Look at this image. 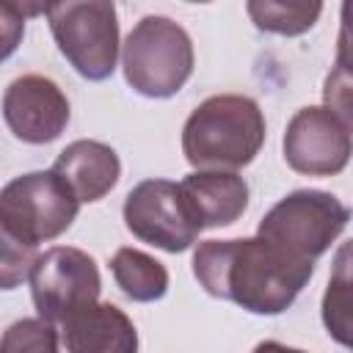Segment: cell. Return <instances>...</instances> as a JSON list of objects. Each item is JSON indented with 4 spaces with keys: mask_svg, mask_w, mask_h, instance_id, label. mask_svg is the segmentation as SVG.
I'll return each instance as SVG.
<instances>
[{
    "mask_svg": "<svg viewBox=\"0 0 353 353\" xmlns=\"http://www.w3.org/2000/svg\"><path fill=\"white\" fill-rule=\"evenodd\" d=\"M314 262L295 259L262 237L204 240L193 251V276L212 295L251 314H281L306 287Z\"/></svg>",
    "mask_w": 353,
    "mask_h": 353,
    "instance_id": "1",
    "label": "cell"
},
{
    "mask_svg": "<svg viewBox=\"0 0 353 353\" xmlns=\"http://www.w3.org/2000/svg\"><path fill=\"white\" fill-rule=\"evenodd\" d=\"M265 143V116L251 97H207L182 127V154L196 171H237Z\"/></svg>",
    "mask_w": 353,
    "mask_h": 353,
    "instance_id": "2",
    "label": "cell"
},
{
    "mask_svg": "<svg viewBox=\"0 0 353 353\" xmlns=\"http://www.w3.org/2000/svg\"><path fill=\"white\" fill-rule=\"evenodd\" d=\"M193 41L182 25L149 14L127 33L121 44L124 80L149 99L174 97L193 74Z\"/></svg>",
    "mask_w": 353,
    "mask_h": 353,
    "instance_id": "3",
    "label": "cell"
},
{
    "mask_svg": "<svg viewBox=\"0 0 353 353\" xmlns=\"http://www.w3.org/2000/svg\"><path fill=\"white\" fill-rule=\"evenodd\" d=\"M347 221L350 210L334 193L306 188L276 201L259 221L256 237L295 259L314 262L345 232Z\"/></svg>",
    "mask_w": 353,
    "mask_h": 353,
    "instance_id": "4",
    "label": "cell"
},
{
    "mask_svg": "<svg viewBox=\"0 0 353 353\" xmlns=\"http://www.w3.org/2000/svg\"><path fill=\"white\" fill-rule=\"evenodd\" d=\"M52 39L85 80H108L119 61V17L108 0H66L44 6Z\"/></svg>",
    "mask_w": 353,
    "mask_h": 353,
    "instance_id": "5",
    "label": "cell"
},
{
    "mask_svg": "<svg viewBox=\"0 0 353 353\" xmlns=\"http://www.w3.org/2000/svg\"><path fill=\"white\" fill-rule=\"evenodd\" d=\"M80 201L50 171H30L11 179L0 190V223L28 245L61 237L77 218Z\"/></svg>",
    "mask_w": 353,
    "mask_h": 353,
    "instance_id": "6",
    "label": "cell"
},
{
    "mask_svg": "<svg viewBox=\"0 0 353 353\" xmlns=\"http://www.w3.org/2000/svg\"><path fill=\"white\" fill-rule=\"evenodd\" d=\"M28 281L39 317L52 325H61L77 309L97 303L102 290L94 256L72 245H55L39 254Z\"/></svg>",
    "mask_w": 353,
    "mask_h": 353,
    "instance_id": "7",
    "label": "cell"
},
{
    "mask_svg": "<svg viewBox=\"0 0 353 353\" xmlns=\"http://www.w3.org/2000/svg\"><path fill=\"white\" fill-rule=\"evenodd\" d=\"M124 223L141 243L168 254L188 251L201 234L179 185L168 179L138 182L124 199Z\"/></svg>",
    "mask_w": 353,
    "mask_h": 353,
    "instance_id": "8",
    "label": "cell"
},
{
    "mask_svg": "<svg viewBox=\"0 0 353 353\" xmlns=\"http://www.w3.org/2000/svg\"><path fill=\"white\" fill-rule=\"evenodd\" d=\"M284 160L306 176H334L350 160V124L334 110L301 108L284 130Z\"/></svg>",
    "mask_w": 353,
    "mask_h": 353,
    "instance_id": "9",
    "label": "cell"
},
{
    "mask_svg": "<svg viewBox=\"0 0 353 353\" xmlns=\"http://www.w3.org/2000/svg\"><path fill=\"white\" fill-rule=\"evenodd\" d=\"M3 119L8 130L33 146L55 141L69 124V99L55 80L22 74L3 94Z\"/></svg>",
    "mask_w": 353,
    "mask_h": 353,
    "instance_id": "10",
    "label": "cell"
},
{
    "mask_svg": "<svg viewBox=\"0 0 353 353\" xmlns=\"http://www.w3.org/2000/svg\"><path fill=\"white\" fill-rule=\"evenodd\" d=\"M66 353H138L132 320L113 303H88L61 323Z\"/></svg>",
    "mask_w": 353,
    "mask_h": 353,
    "instance_id": "11",
    "label": "cell"
},
{
    "mask_svg": "<svg viewBox=\"0 0 353 353\" xmlns=\"http://www.w3.org/2000/svg\"><path fill=\"white\" fill-rule=\"evenodd\" d=\"M52 171L63 179V185L72 190V196L80 204H91L105 199L116 188L121 163L108 143L80 138L58 154Z\"/></svg>",
    "mask_w": 353,
    "mask_h": 353,
    "instance_id": "12",
    "label": "cell"
},
{
    "mask_svg": "<svg viewBox=\"0 0 353 353\" xmlns=\"http://www.w3.org/2000/svg\"><path fill=\"white\" fill-rule=\"evenodd\" d=\"M179 190L201 229L229 226L248 207V185L234 171H193L179 182Z\"/></svg>",
    "mask_w": 353,
    "mask_h": 353,
    "instance_id": "13",
    "label": "cell"
},
{
    "mask_svg": "<svg viewBox=\"0 0 353 353\" xmlns=\"http://www.w3.org/2000/svg\"><path fill=\"white\" fill-rule=\"evenodd\" d=\"M110 273L116 279V287L138 303L160 301L168 292V270L154 256L138 251V248H119L110 259Z\"/></svg>",
    "mask_w": 353,
    "mask_h": 353,
    "instance_id": "14",
    "label": "cell"
},
{
    "mask_svg": "<svg viewBox=\"0 0 353 353\" xmlns=\"http://www.w3.org/2000/svg\"><path fill=\"white\" fill-rule=\"evenodd\" d=\"M251 22L265 33L301 36L314 28L323 14V3H276V0H251L245 3Z\"/></svg>",
    "mask_w": 353,
    "mask_h": 353,
    "instance_id": "15",
    "label": "cell"
},
{
    "mask_svg": "<svg viewBox=\"0 0 353 353\" xmlns=\"http://www.w3.org/2000/svg\"><path fill=\"white\" fill-rule=\"evenodd\" d=\"M347 256H350V248L342 245L339 251V259H336V268L331 273V281H328V290H325V298H323V323L328 328V334L339 342V345H350V298H347V290H350V265H347Z\"/></svg>",
    "mask_w": 353,
    "mask_h": 353,
    "instance_id": "16",
    "label": "cell"
},
{
    "mask_svg": "<svg viewBox=\"0 0 353 353\" xmlns=\"http://www.w3.org/2000/svg\"><path fill=\"white\" fill-rule=\"evenodd\" d=\"M58 331L41 317H22L0 336V353H61Z\"/></svg>",
    "mask_w": 353,
    "mask_h": 353,
    "instance_id": "17",
    "label": "cell"
},
{
    "mask_svg": "<svg viewBox=\"0 0 353 353\" xmlns=\"http://www.w3.org/2000/svg\"><path fill=\"white\" fill-rule=\"evenodd\" d=\"M39 256L36 245L22 243L0 223V290H17L28 276Z\"/></svg>",
    "mask_w": 353,
    "mask_h": 353,
    "instance_id": "18",
    "label": "cell"
},
{
    "mask_svg": "<svg viewBox=\"0 0 353 353\" xmlns=\"http://www.w3.org/2000/svg\"><path fill=\"white\" fill-rule=\"evenodd\" d=\"M36 11H44V8L22 6V3H0V61L17 52L25 36L28 14H36Z\"/></svg>",
    "mask_w": 353,
    "mask_h": 353,
    "instance_id": "19",
    "label": "cell"
},
{
    "mask_svg": "<svg viewBox=\"0 0 353 353\" xmlns=\"http://www.w3.org/2000/svg\"><path fill=\"white\" fill-rule=\"evenodd\" d=\"M251 353H306V350H298V347H287V345H281V342H273V339H268V342H259Z\"/></svg>",
    "mask_w": 353,
    "mask_h": 353,
    "instance_id": "20",
    "label": "cell"
}]
</instances>
